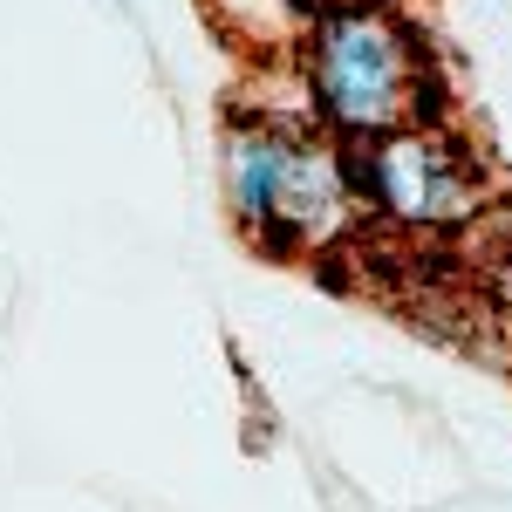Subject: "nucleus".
<instances>
[{
    "label": "nucleus",
    "instance_id": "1",
    "mask_svg": "<svg viewBox=\"0 0 512 512\" xmlns=\"http://www.w3.org/2000/svg\"><path fill=\"white\" fill-rule=\"evenodd\" d=\"M321 89H328V110L342 123H383L403 96V62H396V41L369 21H349L328 35L321 55Z\"/></svg>",
    "mask_w": 512,
    "mask_h": 512
},
{
    "label": "nucleus",
    "instance_id": "2",
    "mask_svg": "<svg viewBox=\"0 0 512 512\" xmlns=\"http://www.w3.org/2000/svg\"><path fill=\"white\" fill-rule=\"evenodd\" d=\"M383 185H390V198H396V205H410V212H451V205H458L451 178L437 171V158L424 151V144H403V151H390V164H383Z\"/></svg>",
    "mask_w": 512,
    "mask_h": 512
}]
</instances>
